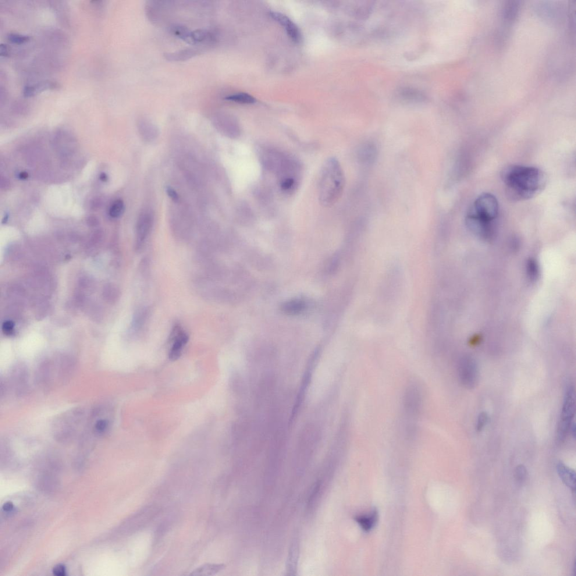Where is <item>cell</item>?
<instances>
[{
	"label": "cell",
	"instance_id": "obj_22",
	"mask_svg": "<svg viewBox=\"0 0 576 576\" xmlns=\"http://www.w3.org/2000/svg\"><path fill=\"white\" fill-rule=\"evenodd\" d=\"M526 270L529 279L535 281L539 276V268L538 263L533 259H529L526 265Z\"/></svg>",
	"mask_w": 576,
	"mask_h": 576
},
{
	"label": "cell",
	"instance_id": "obj_2",
	"mask_svg": "<svg viewBox=\"0 0 576 576\" xmlns=\"http://www.w3.org/2000/svg\"><path fill=\"white\" fill-rule=\"evenodd\" d=\"M345 176L340 163L336 158L326 160L323 164L319 186V200L324 207H330L342 196L345 187Z\"/></svg>",
	"mask_w": 576,
	"mask_h": 576
},
{
	"label": "cell",
	"instance_id": "obj_29",
	"mask_svg": "<svg viewBox=\"0 0 576 576\" xmlns=\"http://www.w3.org/2000/svg\"><path fill=\"white\" fill-rule=\"evenodd\" d=\"M108 423L105 420L99 421L95 425L96 431L99 433L104 432L107 428Z\"/></svg>",
	"mask_w": 576,
	"mask_h": 576
},
{
	"label": "cell",
	"instance_id": "obj_16",
	"mask_svg": "<svg viewBox=\"0 0 576 576\" xmlns=\"http://www.w3.org/2000/svg\"><path fill=\"white\" fill-rule=\"evenodd\" d=\"M226 567L223 564L206 563L195 569L191 572V576H213L219 573Z\"/></svg>",
	"mask_w": 576,
	"mask_h": 576
},
{
	"label": "cell",
	"instance_id": "obj_18",
	"mask_svg": "<svg viewBox=\"0 0 576 576\" xmlns=\"http://www.w3.org/2000/svg\"><path fill=\"white\" fill-rule=\"evenodd\" d=\"M169 30L170 33L181 40L188 44L194 45L192 40V31L188 30L187 27L180 24H172L170 26Z\"/></svg>",
	"mask_w": 576,
	"mask_h": 576
},
{
	"label": "cell",
	"instance_id": "obj_6",
	"mask_svg": "<svg viewBox=\"0 0 576 576\" xmlns=\"http://www.w3.org/2000/svg\"><path fill=\"white\" fill-rule=\"evenodd\" d=\"M468 212L483 221L496 222L499 213V204L493 195L483 193L476 199Z\"/></svg>",
	"mask_w": 576,
	"mask_h": 576
},
{
	"label": "cell",
	"instance_id": "obj_1",
	"mask_svg": "<svg viewBox=\"0 0 576 576\" xmlns=\"http://www.w3.org/2000/svg\"><path fill=\"white\" fill-rule=\"evenodd\" d=\"M501 179L509 200L521 201L535 197L545 188L546 174L536 167L511 165L503 169Z\"/></svg>",
	"mask_w": 576,
	"mask_h": 576
},
{
	"label": "cell",
	"instance_id": "obj_17",
	"mask_svg": "<svg viewBox=\"0 0 576 576\" xmlns=\"http://www.w3.org/2000/svg\"><path fill=\"white\" fill-rule=\"evenodd\" d=\"M192 40L194 45L201 44H212L216 40V36L212 31L199 29L192 31Z\"/></svg>",
	"mask_w": 576,
	"mask_h": 576
},
{
	"label": "cell",
	"instance_id": "obj_12",
	"mask_svg": "<svg viewBox=\"0 0 576 576\" xmlns=\"http://www.w3.org/2000/svg\"><path fill=\"white\" fill-rule=\"evenodd\" d=\"M398 95L401 100L411 103H422L425 102L426 96L417 89L403 88L398 92Z\"/></svg>",
	"mask_w": 576,
	"mask_h": 576
},
{
	"label": "cell",
	"instance_id": "obj_28",
	"mask_svg": "<svg viewBox=\"0 0 576 576\" xmlns=\"http://www.w3.org/2000/svg\"><path fill=\"white\" fill-rule=\"evenodd\" d=\"M52 572L53 574L56 576H65L66 575V567L62 564L57 565L53 569Z\"/></svg>",
	"mask_w": 576,
	"mask_h": 576
},
{
	"label": "cell",
	"instance_id": "obj_20",
	"mask_svg": "<svg viewBox=\"0 0 576 576\" xmlns=\"http://www.w3.org/2000/svg\"><path fill=\"white\" fill-rule=\"evenodd\" d=\"M377 513L376 511H374L369 515L356 517V521L365 531H369L375 525Z\"/></svg>",
	"mask_w": 576,
	"mask_h": 576
},
{
	"label": "cell",
	"instance_id": "obj_26",
	"mask_svg": "<svg viewBox=\"0 0 576 576\" xmlns=\"http://www.w3.org/2000/svg\"><path fill=\"white\" fill-rule=\"evenodd\" d=\"M30 38L27 35H23L18 34H10L8 36V40L14 44H22L25 42H28L30 40Z\"/></svg>",
	"mask_w": 576,
	"mask_h": 576
},
{
	"label": "cell",
	"instance_id": "obj_32",
	"mask_svg": "<svg viewBox=\"0 0 576 576\" xmlns=\"http://www.w3.org/2000/svg\"><path fill=\"white\" fill-rule=\"evenodd\" d=\"M2 509L6 512L12 511L14 509V505L12 502H10V501H8V502L3 504V506H2Z\"/></svg>",
	"mask_w": 576,
	"mask_h": 576
},
{
	"label": "cell",
	"instance_id": "obj_21",
	"mask_svg": "<svg viewBox=\"0 0 576 576\" xmlns=\"http://www.w3.org/2000/svg\"><path fill=\"white\" fill-rule=\"evenodd\" d=\"M225 100L240 104H254L256 102L254 97L246 93H237L230 95L225 98Z\"/></svg>",
	"mask_w": 576,
	"mask_h": 576
},
{
	"label": "cell",
	"instance_id": "obj_14",
	"mask_svg": "<svg viewBox=\"0 0 576 576\" xmlns=\"http://www.w3.org/2000/svg\"><path fill=\"white\" fill-rule=\"evenodd\" d=\"M376 145L371 142H368L361 146L358 151V158L360 161L365 164H371L374 162L377 156Z\"/></svg>",
	"mask_w": 576,
	"mask_h": 576
},
{
	"label": "cell",
	"instance_id": "obj_34",
	"mask_svg": "<svg viewBox=\"0 0 576 576\" xmlns=\"http://www.w3.org/2000/svg\"><path fill=\"white\" fill-rule=\"evenodd\" d=\"M101 179L102 181H105L108 179L107 176H106L105 173H102L101 176Z\"/></svg>",
	"mask_w": 576,
	"mask_h": 576
},
{
	"label": "cell",
	"instance_id": "obj_8",
	"mask_svg": "<svg viewBox=\"0 0 576 576\" xmlns=\"http://www.w3.org/2000/svg\"><path fill=\"white\" fill-rule=\"evenodd\" d=\"M496 222H486L468 212L465 218L466 225L471 232L483 239L489 240L495 237Z\"/></svg>",
	"mask_w": 576,
	"mask_h": 576
},
{
	"label": "cell",
	"instance_id": "obj_3",
	"mask_svg": "<svg viewBox=\"0 0 576 576\" xmlns=\"http://www.w3.org/2000/svg\"><path fill=\"white\" fill-rule=\"evenodd\" d=\"M266 169L275 173L281 190L293 192L297 186L300 166L293 158L276 151H268L263 155Z\"/></svg>",
	"mask_w": 576,
	"mask_h": 576
},
{
	"label": "cell",
	"instance_id": "obj_23",
	"mask_svg": "<svg viewBox=\"0 0 576 576\" xmlns=\"http://www.w3.org/2000/svg\"><path fill=\"white\" fill-rule=\"evenodd\" d=\"M124 210V203L122 200H117L109 209V214L112 218H119Z\"/></svg>",
	"mask_w": 576,
	"mask_h": 576
},
{
	"label": "cell",
	"instance_id": "obj_27",
	"mask_svg": "<svg viewBox=\"0 0 576 576\" xmlns=\"http://www.w3.org/2000/svg\"><path fill=\"white\" fill-rule=\"evenodd\" d=\"M515 474L517 481L522 482L524 481L527 476V469L524 465H519L515 469Z\"/></svg>",
	"mask_w": 576,
	"mask_h": 576
},
{
	"label": "cell",
	"instance_id": "obj_10",
	"mask_svg": "<svg viewBox=\"0 0 576 576\" xmlns=\"http://www.w3.org/2000/svg\"><path fill=\"white\" fill-rule=\"evenodd\" d=\"M152 226V217L148 215L141 216L137 226L136 249L140 251L143 248L146 239L148 236Z\"/></svg>",
	"mask_w": 576,
	"mask_h": 576
},
{
	"label": "cell",
	"instance_id": "obj_24",
	"mask_svg": "<svg viewBox=\"0 0 576 576\" xmlns=\"http://www.w3.org/2000/svg\"><path fill=\"white\" fill-rule=\"evenodd\" d=\"M298 548L297 544H294L290 549L289 560H288V567L289 572L296 571L297 563Z\"/></svg>",
	"mask_w": 576,
	"mask_h": 576
},
{
	"label": "cell",
	"instance_id": "obj_13",
	"mask_svg": "<svg viewBox=\"0 0 576 576\" xmlns=\"http://www.w3.org/2000/svg\"><path fill=\"white\" fill-rule=\"evenodd\" d=\"M558 474L565 485L572 490L576 489V473L573 469L567 467L562 462L557 465Z\"/></svg>",
	"mask_w": 576,
	"mask_h": 576
},
{
	"label": "cell",
	"instance_id": "obj_9",
	"mask_svg": "<svg viewBox=\"0 0 576 576\" xmlns=\"http://www.w3.org/2000/svg\"><path fill=\"white\" fill-rule=\"evenodd\" d=\"M171 339L172 345L169 352V358L170 360L175 361L181 356L188 342V336L180 326L177 325L173 329Z\"/></svg>",
	"mask_w": 576,
	"mask_h": 576
},
{
	"label": "cell",
	"instance_id": "obj_5",
	"mask_svg": "<svg viewBox=\"0 0 576 576\" xmlns=\"http://www.w3.org/2000/svg\"><path fill=\"white\" fill-rule=\"evenodd\" d=\"M576 409L575 391L573 387H568L565 392L560 422L557 429V439L563 442L566 439L575 417Z\"/></svg>",
	"mask_w": 576,
	"mask_h": 576
},
{
	"label": "cell",
	"instance_id": "obj_30",
	"mask_svg": "<svg viewBox=\"0 0 576 576\" xmlns=\"http://www.w3.org/2000/svg\"><path fill=\"white\" fill-rule=\"evenodd\" d=\"M13 323L11 322H7L4 323L3 326V330L4 333L8 335H10L13 333Z\"/></svg>",
	"mask_w": 576,
	"mask_h": 576
},
{
	"label": "cell",
	"instance_id": "obj_25",
	"mask_svg": "<svg viewBox=\"0 0 576 576\" xmlns=\"http://www.w3.org/2000/svg\"><path fill=\"white\" fill-rule=\"evenodd\" d=\"M489 421V416L485 412H482L479 414L478 417L477 421H476L475 429L476 432H481L483 428H485L487 423Z\"/></svg>",
	"mask_w": 576,
	"mask_h": 576
},
{
	"label": "cell",
	"instance_id": "obj_11",
	"mask_svg": "<svg viewBox=\"0 0 576 576\" xmlns=\"http://www.w3.org/2000/svg\"><path fill=\"white\" fill-rule=\"evenodd\" d=\"M271 16L273 19L279 22L283 27L285 28L289 37L294 41L298 43L301 42L302 35L299 28L291 21L289 17L283 14L273 12Z\"/></svg>",
	"mask_w": 576,
	"mask_h": 576
},
{
	"label": "cell",
	"instance_id": "obj_19",
	"mask_svg": "<svg viewBox=\"0 0 576 576\" xmlns=\"http://www.w3.org/2000/svg\"><path fill=\"white\" fill-rule=\"evenodd\" d=\"M305 304L301 300L288 301L282 305V310L286 314L296 315L305 310Z\"/></svg>",
	"mask_w": 576,
	"mask_h": 576
},
{
	"label": "cell",
	"instance_id": "obj_31",
	"mask_svg": "<svg viewBox=\"0 0 576 576\" xmlns=\"http://www.w3.org/2000/svg\"><path fill=\"white\" fill-rule=\"evenodd\" d=\"M167 193L169 196L171 198L173 201H177L179 200V195H178L176 191L173 189L172 188L170 187H167Z\"/></svg>",
	"mask_w": 576,
	"mask_h": 576
},
{
	"label": "cell",
	"instance_id": "obj_7",
	"mask_svg": "<svg viewBox=\"0 0 576 576\" xmlns=\"http://www.w3.org/2000/svg\"><path fill=\"white\" fill-rule=\"evenodd\" d=\"M458 379L462 385L468 389H474L477 385L479 371L475 360L471 357L464 356L458 361Z\"/></svg>",
	"mask_w": 576,
	"mask_h": 576
},
{
	"label": "cell",
	"instance_id": "obj_4",
	"mask_svg": "<svg viewBox=\"0 0 576 576\" xmlns=\"http://www.w3.org/2000/svg\"><path fill=\"white\" fill-rule=\"evenodd\" d=\"M423 404L422 390L417 384H411L405 390L403 411L407 422L406 431L412 436L415 432V422L421 413Z\"/></svg>",
	"mask_w": 576,
	"mask_h": 576
},
{
	"label": "cell",
	"instance_id": "obj_33",
	"mask_svg": "<svg viewBox=\"0 0 576 576\" xmlns=\"http://www.w3.org/2000/svg\"><path fill=\"white\" fill-rule=\"evenodd\" d=\"M88 223L91 226H94L98 225L99 221L97 219L94 218V217H91V218L88 219Z\"/></svg>",
	"mask_w": 576,
	"mask_h": 576
},
{
	"label": "cell",
	"instance_id": "obj_15",
	"mask_svg": "<svg viewBox=\"0 0 576 576\" xmlns=\"http://www.w3.org/2000/svg\"><path fill=\"white\" fill-rule=\"evenodd\" d=\"M200 54L198 50L187 48L174 52L164 54L165 58L169 62L186 61Z\"/></svg>",
	"mask_w": 576,
	"mask_h": 576
}]
</instances>
